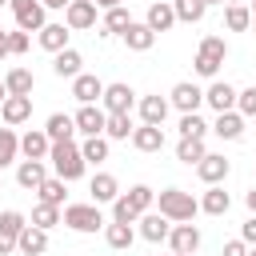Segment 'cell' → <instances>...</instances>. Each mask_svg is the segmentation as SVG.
<instances>
[{
  "instance_id": "1",
  "label": "cell",
  "mask_w": 256,
  "mask_h": 256,
  "mask_svg": "<svg viewBox=\"0 0 256 256\" xmlns=\"http://www.w3.org/2000/svg\"><path fill=\"white\" fill-rule=\"evenodd\" d=\"M48 160H52V172H56L64 184H72V180H80V176L88 172V164H84V156H80V144H76V140H52Z\"/></svg>"
},
{
  "instance_id": "2",
  "label": "cell",
  "mask_w": 256,
  "mask_h": 256,
  "mask_svg": "<svg viewBox=\"0 0 256 256\" xmlns=\"http://www.w3.org/2000/svg\"><path fill=\"white\" fill-rule=\"evenodd\" d=\"M156 212L168 216L172 224H180V220H192L200 212V200L184 188H164V192H156Z\"/></svg>"
},
{
  "instance_id": "3",
  "label": "cell",
  "mask_w": 256,
  "mask_h": 256,
  "mask_svg": "<svg viewBox=\"0 0 256 256\" xmlns=\"http://www.w3.org/2000/svg\"><path fill=\"white\" fill-rule=\"evenodd\" d=\"M60 224H68L72 232H100L104 228V212H100V204H64V212H60Z\"/></svg>"
},
{
  "instance_id": "4",
  "label": "cell",
  "mask_w": 256,
  "mask_h": 256,
  "mask_svg": "<svg viewBox=\"0 0 256 256\" xmlns=\"http://www.w3.org/2000/svg\"><path fill=\"white\" fill-rule=\"evenodd\" d=\"M224 56H228V44H224V36H204L200 40V48H196V72L200 76H216L220 72V64H224Z\"/></svg>"
},
{
  "instance_id": "5",
  "label": "cell",
  "mask_w": 256,
  "mask_h": 256,
  "mask_svg": "<svg viewBox=\"0 0 256 256\" xmlns=\"http://www.w3.org/2000/svg\"><path fill=\"white\" fill-rule=\"evenodd\" d=\"M168 244H172L176 256H196V248H200V228H196L192 220H180L176 228H168Z\"/></svg>"
},
{
  "instance_id": "6",
  "label": "cell",
  "mask_w": 256,
  "mask_h": 256,
  "mask_svg": "<svg viewBox=\"0 0 256 256\" xmlns=\"http://www.w3.org/2000/svg\"><path fill=\"white\" fill-rule=\"evenodd\" d=\"M8 8H12V16H16V28H24V32H40V28L48 24L40 0H12Z\"/></svg>"
},
{
  "instance_id": "7",
  "label": "cell",
  "mask_w": 256,
  "mask_h": 256,
  "mask_svg": "<svg viewBox=\"0 0 256 256\" xmlns=\"http://www.w3.org/2000/svg\"><path fill=\"white\" fill-rule=\"evenodd\" d=\"M72 120H76V132H84V136H104V120H108V112H104L100 104H80Z\"/></svg>"
},
{
  "instance_id": "8",
  "label": "cell",
  "mask_w": 256,
  "mask_h": 256,
  "mask_svg": "<svg viewBox=\"0 0 256 256\" xmlns=\"http://www.w3.org/2000/svg\"><path fill=\"white\" fill-rule=\"evenodd\" d=\"M64 24H68V32L96 28V4H92V0H72V4L64 8Z\"/></svg>"
},
{
  "instance_id": "9",
  "label": "cell",
  "mask_w": 256,
  "mask_h": 256,
  "mask_svg": "<svg viewBox=\"0 0 256 256\" xmlns=\"http://www.w3.org/2000/svg\"><path fill=\"white\" fill-rule=\"evenodd\" d=\"M168 104H172L176 112H196V108L204 104V92H200L192 80H180V84L168 92Z\"/></svg>"
},
{
  "instance_id": "10",
  "label": "cell",
  "mask_w": 256,
  "mask_h": 256,
  "mask_svg": "<svg viewBox=\"0 0 256 256\" xmlns=\"http://www.w3.org/2000/svg\"><path fill=\"white\" fill-rule=\"evenodd\" d=\"M72 96H76L80 104H100V96H104V80L92 76V72H80V76H72Z\"/></svg>"
},
{
  "instance_id": "11",
  "label": "cell",
  "mask_w": 256,
  "mask_h": 256,
  "mask_svg": "<svg viewBox=\"0 0 256 256\" xmlns=\"http://www.w3.org/2000/svg\"><path fill=\"white\" fill-rule=\"evenodd\" d=\"M128 140L136 152H160L164 148V124H140V128H132Z\"/></svg>"
},
{
  "instance_id": "12",
  "label": "cell",
  "mask_w": 256,
  "mask_h": 256,
  "mask_svg": "<svg viewBox=\"0 0 256 256\" xmlns=\"http://www.w3.org/2000/svg\"><path fill=\"white\" fill-rule=\"evenodd\" d=\"M104 112H132V104H136V92L128 88V84H104Z\"/></svg>"
},
{
  "instance_id": "13",
  "label": "cell",
  "mask_w": 256,
  "mask_h": 256,
  "mask_svg": "<svg viewBox=\"0 0 256 256\" xmlns=\"http://www.w3.org/2000/svg\"><path fill=\"white\" fill-rule=\"evenodd\" d=\"M204 104L216 108V112H232V108H236V88H232L228 80H212L208 92H204Z\"/></svg>"
},
{
  "instance_id": "14",
  "label": "cell",
  "mask_w": 256,
  "mask_h": 256,
  "mask_svg": "<svg viewBox=\"0 0 256 256\" xmlns=\"http://www.w3.org/2000/svg\"><path fill=\"white\" fill-rule=\"evenodd\" d=\"M168 96H160V92H152V96H144L140 104H136V112H140V124H164L168 120Z\"/></svg>"
},
{
  "instance_id": "15",
  "label": "cell",
  "mask_w": 256,
  "mask_h": 256,
  "mask_svg": "<svg viewBox=\"0 0 256 256\" xmlns=\"http://www.w3.org/2000/svg\"><path fill=\"white\" fill-rule=\"evenodd\" d=\"M48 148H52V140H48V132L40 128H28L24 136H20V156L24 160H48Z\"/></svg>"
},
{
  "instance_id": "16",
  "label": "cell",
  "mask_w": 256,
  "mask_h": 256,
  "mask_svg": "<svg viewBox=\"0 0 256 256\" xmlns=\"http://www.w3.org/2000/svg\"><path fill=\"white\" fill-rule=\"evenodd\" d=\"M228 172H232V164H228L224 156H216V152H204V160L196 164V176H200L204 184H224Z\"/></svg>"
},
{
  "instance_id": "17",
  "label": "cell",
  "mask_w": 256,
  "mask_h": 256,
  "mask_svg": "<svg viewBox=\"0 0 256 256\" xmlns=\"http://www.w3.org/2000/svg\"><path fill=\"white\" fill-rule=\"evenodd\" d=\"M136 224H140V236H144V240H152V244L168 240V228H172V220H168V216H160V212H152V208H148V212H140V220H136Z\"/></svg>"
},
{
  "instance_id": "18",
  "label": "cell",
  "mask_w": 256,
  "mask_h": 256,
  "mask_svg": "<svg viewBox=\"0 0 256 256\" xmlns=\"http://www.w3.org/2000/svg\"><path fill=\"white\" fill-rule=\"evenodd\" d=\"M16 248H20L24 256H44V252H48V232L36 228V224H24L20 236H16Z\"/></svg>"
},
{
  "instance_id": "19",
  "label": "cell",
  "mask_w": 256,
  "mask_h": 256,
  "mask_svg": "<svg viewBox=\"0 0 256 256\" xmlns=\"http://www.w3.org/2000/svg\"><path fill=\"white\" fill-rule=\"evenodd\" d=\"M0 116H4V124H8V128L24 124V120L32 116V96H4V104H0Z\"/></svg>"
},
{
  "instance_id": "20",
  "label": "cell",
  "mask_w": 256,
  "mask_h": 256,
  "mask_svg": "<svg viewBox=\"0 0 256 256\" xmlns=\"http://www.w3.org/2000/svg\"><path fill=\"white\" fill-rule=\"evenodd\" d=\"M88 192H92V204H112V200L120 196V184H116L112 172H96V176L88 180Z\"/></svg>"
},
{
  "instance_id": "21",
  "label": "cell",
  "mask_w": 256,
  "mask_h": 256,
  "mask_svg": "<svg viewBox=\"0 0 256 256\" xmlns=\"http://www.w3.org/2000/svg\"><path fill=\"white\" fill-rule=\"evenodd\" d=\"M144 24L160 36V32H168L172 24H176V12H172V4L168 0H156V4H148V12H144Z\"/></svg>"
},
{
  "instance_id": "22",
  "label": "cell",
  "mask_w": 256,
  "mask_h": 256,
  "mask_svg": "<svg viewBox=\"0 0 256 256\" xmlns=\"http://www.w3.org/2000/svg\"><path fill=\"white\" fill-rule=\"evenodd\" d=\"M120 36H124V44H128L132 52H148V48L156 44V32H152V28L144 24V20H132V24H128V28L120 32Z\"/></svg>"
},
{
  "instance_id": "23",
  "label": "cell",
  "mask_w": 256,
  "mask_h": 256,
  "mask_svg": "<svg viewBox=\"0 0 256 256\" xmlns=\"http://www.w3.org/2000/svg\"><path fill=\"white\" fill-rule=\"evenodd\" d=\"M68 36H72V32H68V24H44V28L36 32L40 48H44V52H52V56H56L60 48H68Z\"/></svg>"
},
{
  "instance_id": "24",
  "label": "cell",
  "mask_w": 256,
  "mask_h": 256,
  "mask_svg": "<svg viewBox=\"0 0 256 256\" xmlns=\"http://www.w3.org/2000/svg\"><path fill=\"white\" fill-rule=\"evenodd\" d=\"M80 64H84V56H80L76 48H60V52L52 56V72H56V76H64V80L80 76V72H84Z\"/></svg>"
},
{
  "instance_id": "25",
  "label": "cell",
  "mask_w": 256,
  "mask_h": 256,
  "mask_svg": "<svg viewBox=\"0 0 256 256\" xmlns=\"http://www.w3.org/2000/svg\"><path fill=\"white\" fill-rule=\"evenodd\" d=\"M4 88H8V96H32V88H36V76L28 72V68H8L4 72Z\"/></svg>"
},
{
  "instance_id": "26",
  "label": "cell",
  "mask_w": 256,
  "mask_h": 256,
  "mask_svg": "<svg viewBox=\"0 0 256 256\" xmlns=\"http://www.w3.org/2000/svg\"><path fill=\"white\" fill-rule=\"evenodd\" d=\"M212 132H216L220 140H240V136H244V116H240L236 108H232V112H216Z\"/></svg>"
},
{
  "instance_id": "27",
  "label": "cell",
  "mask_w": 256,
  "mask_h": 256,
  "mask_svg": "<svg viewBox=\"0 0 256 256\" xmlns=\"http://www.w3.org/2000/svg\"><path fill=\"white\" fill-rule=\"evenodd\" d=\"M44 176H48L44 160H20V168H16V184L28 188V192H36V188L44 184Z\"/></svg>"
},
{
  "instance_id": "28",
  "label": "cell",
  "mask_w": 256,
  "mask_h": 256,
  "mask_svg": "<svg viewBox=\"0 0 256 256\" xmlns=\"http://www.w3.org/2000/svg\"><path fill=\"white\" fill-rule=\"evenodd\" d=\"M128 24H132V12H128L124 4H116V8H104V20H100V36H120Z\"/></svg>"
},
{
  "instance_id": "29",
  "label": "cell",
  "mask_w": 256,
  "mask_h": 256,
  "mask_svg": "<svg viewBox=\"0 0 256 256\" xmlns=\"http://www.w3.org/2000/svg\"><path fill=\"white\" fill-rule=\"evenodd\" d=\"M224 28L228 32H248L252 28V8L248 4H224Z\"/></svg>"
},
{
  "instance_id": "30",
  "label": "cell",
  "mask_w": 256,
  "mask_h": 256,
  "mask_svg": "<svg viewBox=\"0 0 256 256\" xmlns=\"http://www.w3.org/2000/svg\"><path fill=\"white\" fill-rule=\"evenodd\" d=\"M44 132H48V140H72L76 136V120L68 112H52L48 124H44Z\"/></svg>"
},
{
  "instance_id": "31",
  "label": "cell",
  "mask_w": 256,
  "mask_h": 256,
  "mask_svg": "<svg viewBox=\"0 0 256 256\" xmlns=\"http://www.w3.org/2000/svg\"><path fill=\"white\" fill-rule=\"evenodd\" d=\"M204 152H208V148H204V140H200V136H180V144H176V160H180V164H188V168H192V164H200V160H204Z\"/></svg>"
},
{
  "instance_id": "32",
  "label": "cell",
  "mask_w": 256,
  "mask_h": 256,
  "mask_svg": "<svg viewBox=\"0 0 256 256\" xmlns=\"http://www.w3.org/2000/svg\"><path fill=\"white\" fill-rule=\"evenodd\" d=\"M200 208L208 212V216H224L228 208H232V196L220 188V184H208V192H204V200H200Z\"/></svg>"
},
{
  "instance_id": "33",
  "label": "cell",
  "mask_w": 256,
  "mask_h": 256,
  "mask_svg": "<svg viewBox=\"0 0 256 256\" xmlns=\"http://www.w3.org/2000/svg\"><path fill=\"white\" fill-rule=\"evenodd\" d=\"M104 240H108V248L124 252V248H132L136 232H132V224H120V220H112V224H104Z\"/></svg>"
},
{
  "instance_id": "34",
  "label": "cell",
  "mask_w": 256,
  "mask_h": 256,
  "mask_svg": "<svg viewBox=\"0 0 256 256\" xmlns=\"http://www.w3.org/2000/svg\"><path fill=\"white\" fill-rule=\"evenodd\" d=\"M172 12H176L180 24H200L204 12H208V4L204 0H172Z\"/></svg>"
},
{
  "instance_id": "35",
  "label": "cell",
  "mask_w": 256,
  "mask_h": 256,
  "mask_svg": "<svg viewBox=\"0 0 256 256\" xmlns=\"http://www.w3.org/2000/svg\"><path fill=\"white\" fill-rule=\"evenodd\" d=\"M104 136H108V140H128V136H132V116H128V112H108Z\"/></svg>"
},
{
  "instance_id": "36",
  "label": "cell",
  "mask_w": 256,
  "mask_h": 256,
  "mask_svg": "<svg viewBox=\"0 0 256 256\" xmlns=\"http://www.w3.org/2000/svg\"><path fill=\"white\" fill-rule=\"evenodd\" d=\"M80 156H84V164H100V160H108V136H84Z\"/></svg>"
},
{
  "instance_id": "37",
  "label": "cell",
  "mask_w": 256,
  "mask_h": 256,
  "mask_svg": "<svg viewBox=\"0 0 256 256\" xmlns=\"http://www.w3.org/2000/svg\"><path fill=\"white\" fill-rule=\"evenodd\" d=\"M36 196H40L44 204H56V208H60V204H64V196H68V188H64V180H60V176H44V184L36 188Z\"/></svg>"
},
{
  "instance_id": "38",
  "label": "cell",
  "mask_w": 256,
  "mask_h": 256,
  "mask_svg": "<svg viewBox=\"0 0 256 256\" xmlns=\"http://www.w3.org/2000/svg\"><path fill=\"white\" fill-rule=\"evenodd\" d=\"M16 156H20V136H16L12 128H0V172H4Z\"/></svg>"
},
{
  "instance_id": "39",
  "label": "cell",
  "mask_w": 256,
  "mask_h": 256,
  "mask_svg": "<svg viewBox=\"0 0 256 256\" xmlns=\"http://www.w3.org/2000/svg\"><path fill=\"white\" fill-rule=\"evenodd\" d=\"M124 196H128V204H132L136 212H148V208L156 204V192H152L148 184H132V188H128Z\"/></svg>"
},
{
  "instance_id": "40",
  "label": "cell",
  "mask_w": 256,
  "mask_h": 256,
  "mask_svg": "<svg viewBox=\"0 0 256 256\" xmlns=\"http://www.w3.org/2000/svg\"><path fill=\"white\" fill-rule=\"evenodd\" d=\"M32 224H36V228H44V232H48V228H56V224H60V208L40 200V204L32 208Z\"/></svg>"
},
{
  "instance_id": "41",
  "label": "cell",
  "mask_w": 256,
  "mask_h": 256,
  "mask_svg": "<svg viewBox=\"0 0 256 256\" xmlns=\"http://www.w3.org/2000/svg\"><path fill=\"white\" fill-rule=\"evenodd\" d=\"M204 132H208V124H204L200 112H180V136H200L204 140Z\"/></svg>"
},
{
  "instance_id": "42",
  "label": "cell",
  "mask_w": 256,
  "mask_h": 256,
  "mask_svg": "<svg viewBox=\"0 0 256 256\" xmlns=\"http://www.w3.org/2000/svg\"><path fill=\"white\" fill-rule=\"evenodd\" d=\"M112 220H120V224H136V220H140V212L128 204V196H124V192L112 200Z\"/></svg>"
},
{
  "instance_id": "43",
  "label": "cell",
  "mask_w": 256,
  "mask_h": 256,
  "mask_svg": "<svg viewBox=\"0 0 256 256\" xmlns=\"http://www.w3.org/2000/svg\"><path fill=\"white\" fill-rule=\"evenodd\" d=\"M236 112L248 120V116H256V84L252 88H244V92H236Z\"/></svg>"
},
{
  "instance_id": "44",
  "label": "cell",
  "mask_w": 256,
  "mask_h": 256,
  "mask_svg": "<svg viewBox=\"0 0 256 256\" xmlns=\"http://www.w3.org/2000/svg\"><path fill=\"white\" fill-rule=\"evenodd\" d=\"M4 36H8V56H24V52H28V32H24V28L4 32Z\"/></svg>"
},
{
  "instance_id": "45",
  "label": "cell",
  "mask_w": 256,
  "mask_h": 256,
  "mask_svg": "<svg viewBox=\"0 0 256 256\" xmlns=\"http://www.w3.org/2000/svg\"><path fill=\"white\" fill-rule=\"evenodd\" d=\"M24 224H28V220H24V216H20L16 208L0 212V228H8V232H16V236H20V228H24Z\"/></svg>"
},
{
  "instance_id": "46",
  "label": "cell",
  "mask_w": 256,
  "mask_h": 256,
  "mask_svg": "<svg viewBox=\"0 0 256 256\" xmlns=\"http://www.w3.org/2000/svg\"><path fill=\"white\" fill-rule=\"evenodd\" d=\"M240 240H244V244H256V212L240 224Z\"/></svg>"
},
{
  "instance_id": "47",
  "label": "cell",
  "mask_w": 256,
  "mask_h": 256,
  "mask_svg": "<svg viewBox=\"0 0 256 256\" xmlns=\"http://www.w3.org/2000/svg\"><path fill=\"white\" fill-rule=\"evenodd\" d=\"M8 252H16V232L0 228V256H8Z\"/></svg>"
},
{
  "instance_id": "48",
  "label": "cell",
  "mask_w": 256,
  "mask_h": 256,
  "mask_svg": "<svg viewBox=\"0 0 256 256\" xmlns=\"http://www.w3.org/2000/svg\"><path fill=\"white\" fill-rule=\"evenodd\" d=\"M220 256H248V244H244V240H228Z\"/></svg>"
},
{
  "instance_id": "49",
  "label": "cell",
  "mask_w": 256,
  "mask_h": 256,
  "mask_svg": "<svg viewBox=\"0 0 256 256\" xmlns=\"http://www.w3.org/2000/svg\"><path fill=\"white\" fill-rule=\"evenodd\" d=\"M244 204H248V212H256V184L244 192Z\"/></svg>"
},
{
  "instance_id": "50",
  "label": "cell",
  "mask_w": 256,
  "mask_h": 256,
  "mask_svg": "<svg viewBox=\"0 0 256 256\" xmlns=\"http://www.w3.org/2000/svg\"><path fill=\"white\" fill-rule=\"evenodd\" d=\"M40 4H44V8H60V12H64V8L72 4V0H40Z\"/></svg>"
},
{
  "instance_id": "51",
  "label": "cell",
  "mask_w": 256,
  "mask_h": 256,
  "mask_svg": "<svg viewBox=\"0 0 256 256\" xmlns=\"http://www.w3.org/2000/svg\"><path fill=\"white\" fill-rule=\"evenodd\" d=\"M8 56V36H4V28H0V60Z\"/></svg>"
},
{
  "instance_id": "52",
  "label": "cell",
  "mask_w": 256,
  "mask_h": 256,
  "mask_svg": "<svg viewBox=\"0 0 256 256\" xmlns=\"http://www.w3.org/2000/svg\"><path fill=\"white\" fill-rule=\"evenodd\" d=\"M96 8H116V4H124V0H92Z\"/></svg>"
},
{
  "instance_id": "53",
  "label": "cell",
  "mask_w": 256,
  "mask_h": 256,
  "mask_svg": "<svg viewBox=\"0 0 256 256\" xmlns=\"http://www.w3.org/2000/svg\"><path fill=\"white\" fill-rule=\"evenodd\" d=\"M4 96H8V88H4V80H0V104H4Z\"/></svg>"
},
{
  "instance_id": "54",
  "label": "cell",
  "mask_w": 256,
  "mask_h": 256,
  "mask_svg": "<svg viewBox=\"0 0 256 256\" xmlns=\"http://www.w3.org/2000/svg\"><path fill=\"white\" fill-rule=\"evenodd\" d=\"M252 28H256V0H252Z\"/></svg>"
},
{
  "instance_id": "55",
  "label": "cell",
  "mask_w": 256,
  "mask_h": 256,
  "mask_svg": "<svg viewBox=\"0 0 256 256\" xmlns=\"http://www.w3.org/2000/svg\"><path fill=\"white\" fill-rule=\"evenodd\" d=\"M204 4H224V0H204Z\"/></svg>"
},
{
  "instance_id": "56",
  "label": "cell",
  "mask_w": 256,
  "mask_h": 256,
  "mask_svg": "<svg viewBox=\"0 0 256 256\" xmlns=\"http://www.w3.org/2000/svg\"><path fill=\"white\" fill-rule=\"evenodd\" d=\"M248 256H256V244H252V248H248Z\"/></svg>"
},
{
  "instance_id": "57",
  "label": "cell",
  "mask_w": 256,
  "mask_h": 256,
  "mask_svg": "<svg viewBox=\"0 0 256 256\" xmlns=\"http://www.w3.org/2000/svg\"><path fill=\"white\" fill-rule=\"evenodd\" d=\"M4 4H12V0H0V8H4Z\"/></svg>"
},
{
  "instance_id": "58",
  "label": "cell",
  "mask_w": 256,
  "mask_h": 256,
  "mask_svg": "<svg viewBox=\"0 0 256 256\" xmlns=\"http://www.w3.org/2000/svg\"><path fill=\"white\" fill-rule=\"evenodd\" d=\"M172 256H176V252H172Z\"/></svg>"
}]
</instances>
